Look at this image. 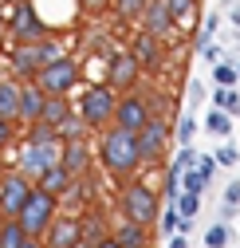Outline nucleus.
<instances>
[{
	"label": "nucleus",
	"instance_id": "nucleus-40",
	"mask_svg": "<svg viewBox=\"0 0 240 248\" xmlns=\"http://www.w3.org/2000/svg\"><path fill=\"white\" fill-rule=\"evenodd\" d=\"M16 142V126H12V118H0V150H8Z\"/></svg>",
	"mask_w": 240,
	"mask_h": 248
},
{
	"label": "nucleus",
	"instance_id": "nucleus-14",
	"mask_svg": "<svg viewBox=\"0 0 240 248\" xmlns=\"http://www.w3.org/2000/svg\"><path fill=\"white\" fill-rule=\"evenodd\" d=\"M142 32H150V36H158V40H165V36H173L177 28H173V16H169V8H165V0H146V8H142Z\"/></svg>",
	"mask_w": 240,
	"mask_h": 248
},
{
	"label": "nucleus",
	"instance_id": "nucleus-21",
	"mask_svg": "<svg viewBox=\"0 0 240 248\" xmlns=\"http://www.w3.org/2000/svg\"><path fill=\"white\" fill-rule=\"evenodd\" d=\"M110 236L118 240V248H146L150 244V229L146 225H134V221H122Z\"/></svg>",
	"mask_w": 240,
	"mask_h": 248
},
{
	"label": "nucleus",
	"instance_id": "nucleus-11",
	"mask_svg": "<svg viewBox=\"0 0 240 248\" xmlns=\"http://www.w3.org/2000/svg\"><path fill=\"white\" fill-rule=\"evenodd\" d=\"M138 63H134V55L130 51H110L106 55V87L110 91H130L138 83Z\"/></svg>",
	"mask_w": 240,
	"mask_h": 248
},
{
	"label": "nucleus",
	"instance_id": "nucleus-24",
	"mask_svg": "<svg viewBox=\"0 0 240 248\" xmlns=\"http://www.w3.org/2000/svg\"><path fill=\"white\" fill-rule=\"evenodd\" d=\"M28 232L20 221H0V248H24Z\"/></svg>",
	"mask_w": 240,
	"mask_h": 248
},
{
	"label": "nucleus",
	"instance_id": "nucleus-19",
	"mask_svg": "<svg viewBox=\"0 0 240 248\" xmlns=\"http://www.w3.org/2000/svg\"><path fill=\"white\" fill-rule=\"evenodd\" d=\"M67 114H75V103H71L67 95H47V99H44V110H40V122L59 130V122H63Z\"/></svg>",
	"mask_w": 240,
	"mask_h": 248
},
{
	"label": "nucleus",
	"instance_id": "nucleus-25",
	"mask_svg": "<svg viewBox=\"0 0 240 248\" xmlns=\"http://www.w3.org/2000/svg\"><path fill=\"white\" fill-rule=\"evenodd\" d=\"M213 107L236 118V114H240V95H236L232 87H213Z\"/></svg>",
	"mask_w": 240,
	"mask_h": 248
},
{
	"label": "nucleus",
	"instance_id": "nucleus-46",
	"mask_svg": "<svg viewBox=\"0 0 240 248\" xmlns=\"http://www.w3.org/2000/svg\"><path fill=\"white\" fill-rule=\"evenodd\" d=\"M91 248H118V240H114V236H103V240H99V244H91Z\"/></svg>",
	"mask_w": 240,
	"mask_h": 248
},
{
	"label": "nucleus",
	"instance_id": "nucleus-13",
	"mask_svg": "<svg viewBox=\"0 0 240 248\" xmlns=\"http://www.w3.org/2000/svg\"><path fill=\"white\" fill-rule=\"evenodd\" d=\"M12 79H20V83H28V79H36L40 75V67H44V51H40V44H16V51H12Z\"/></svg>",
	"mask_w": 240,
	"mask_h": 248
},
{
	"label": "nucleus",
	"instance_id": "nucleus-43",
	"mask_svg": "<svg viewBox=\"0 0 240 248\" xmlns=\"http://www.w3.org/2000/svg\"><path fill=\"white\" fill-rule=\"evenodd\" d=\"M217 24H221L217 12H213V16H205V36H213V32H217Z\"/></svg>",
	"mask_w": 240,
	"mask_h": 248
},
{
	"label": "nucleus",
	"instance_id": "nucleus-32",
	"mask_svg": "<svg viewBox=\"0 0 240 248\" xmlns=\"http://www.w3.org/2000/svg\"><path fill=\"white\" fill-rule=\"evenodd\" d=\"M232 240V229L228 225H213V229H205V248H225Z\"/></svg>",
	"mask_w": 240,
	"mask_h": 248
},
{
	"label": "nucleus",
	"instance_id": "nucleus-48",
	"mask_svg": "<svg viewBox=\"0 0 240 248\" xmlns=\"http://www.w3.org/2000/svg\"><path fill=\"white\" fill-rule=\"evenodd\" d=\"M232 24H236V28H240V8H232Z\"/></svg>",
	"mask_w": 240,
	"mask_h": 248
},
{
	"label": "nucleus",
	"instance_id": "nucleus-1",
	"mask_svg": "<svg viewBox=\"0 0 240 248\" xmlns=\"http://www.w3.org/2000/svg\"><path fill=\"white\" fill-rule=\"evenodd\" d=\"M99 166L114 177V181H130L138 170H142V158H138V138L134 130H122V126H103V138H99Z\"/></svg>",
	"mask_w": 240,
	"mask_h": 248
},
{
	"label": "nucleus",
	"instance_id": "nucleus-23",
	"mask_svg": "<svg viewBox=\"0 0 240 248\" xmlns=\"http://www.w3.org/2000/svg\"><path fill=\"white\" fill-rule=\"evenodd\" d=\"M79 232H83L87 244H99V240L106 236V225H103L99 213H83V217H79Z\"/></svg>",
	"mask_w": 240,
	"mask_h": 248
},
{
	"label": "nucleus",
	"instance_id": "nucleus-27",
	"mask_svg": "<svg viewBox=\"0 0 240 248\" xmlns=\"http://www.w3.org/2000/svg\"><path fill=\"white\" fill-rule=\"evenodd\" d=\"M106 8H110L118 20H138L142 8H146V0H106Z\"/></svg>",
	"mask_w": 240,
	"mask_h": 248
},
{
	"label": "nucleus",
	"instance_id": "nucleus-7",
	"mask_svg": "<svg viewBox=\"0 0 240 248\" xmlns=\"http://www.w3.org/2000/svg\"><path fill=\"white\" fill-rule=\"evenodd\" d=\"M28 193H32V177H24L20 170L0 173V221H16Z\"/></svg>",
	"mask_w": 240,
	"mask_h": 248
},
{
	"label": "nucleus",
	"instance_id": "nucleus-5",
	"mask_svg": "<svg viewBox=\"0 0 240 248\" xmlns=\"http://www.w3.org/2000/svg\"><path fill=\"white\" fill-rule=\"evenodd\" d=\"M55 217H59V197H51V193H44V189L32 185V193H28V201H24V209H20L16 221L24 225L28 236H44Z\"/></svg>",
	"mask_w": 240,
	"mask_h": 248
},
{
	"label": "nucleus",
	"instance_id": "nucleus-20",
	"mask_svg": "<svg viewBox=\"0 0 240 248\" xmlns=\"http://www.w3.org/2000/svg\"><path fill=\"white\" fill-rule=\"evenodd\" d=\"M165 8L173 16V28H181V32H193L201 12H197V0H165Z\"/></svg>",
	"mask_w": 240,
	"mask_h": 248
},
{
	"label": "nucleus",
	"instance_id": "nucleus-6",
	"mask_svg": "<svg viewBox=\"0 0 240 248\" xmlns=\"http://www.w3.org/2000/svg\"><path fill=\"white\" fill-rule=\"evenodd\" d=\"M32 83L44 91V95H71V91L79 87V63L63 55V59H55V63H44Z\"/></svg>",
	"mask_w": 240,
	"mask_h": 248
},
{
	"label": "nucleus",
	"instance_id": "nucleus-31",
	"mask_svg": "<svg viewBox=\"0 0 240 248\" xmlns=\"http://www.w3.org/2000/svg\"><path fill=\"white\" fill-rule=\"evenodd\" d=\"M205 189H209V181H205V177H201V173H197V166H193V170H185V173H181V193H197V197H201V193H205Z\"/></svg>",
	"mask_w": 240,
	"mask_h": 248
},
{
	"label": "nucleus",
	"instance_id": "nucleus-22",
	"mask_svg": "<svg viewBox=\"0 0 240 248\" xmlns=\"http://www.w3.org/2000/svg\"><path fill=\"white\" fill-rule=\"evenodd\" d=\"M20 79H0V118L16 122V107H20Z\"/></svg>",
	"mask_w": 240,
	"mask_h": 248
},
{
	"label": "nucleus",
	"instance_id": "nucleus-2",
	"mask_svg": "<svg viewBox=\"0 0 240 248\" xmlns=\"http://www.w3.org/2000/svg\"><path fill=\"white\" fill-rule=\"evenodd\" d=\"M59 154H63V138H59V130H55V126H44V122H32V126H28L24 146H20L16 170H20L24 177L36 181L47 166L59 162Z\"/></svg>",
	"mask_w": 240,
	"mask_h": 248
},
{
	"label": "nucleus",
	"instance_id": "nucleus-4",
	"mask_svg": "<svg viewBox=\"0 0 240 248\" xmlns=\"http://www.w3.org/2000/svg\"><path fill=\"white\" fill-rule=\"evenodd\" d=\"M114 99H118V95H114L106 83H95V87H87L83 95H79L75 114H79L91 130H103V126H110V122H114Z\"/></svg>",
	"mask_w": 240,
	"mask_h": 248
},
{
	"label": "nucleus",
	"instance_id": "nucleus-3",
	"mask_svg": "<svg viewBox=\"0 0 240 248\" xmlns=\"http://www.w3.org/2000/svg\"><path fill=\"white\" fill-rule=\"evenodd\" d=\"M118 205H122L126 221H134V225H146V229H154V225H158L162 197H158L154 189H150V185H142V181H126V189L118 193Z\"/></svg>",
	"mask_w": 240,
	"mask_h": 248
},
{
	"label": "nucleus",
	"instance_id": "nucleus-45",
	"mask_svg": "<svg viewBox=\"0 0 240 248\" xmlns=\"http://www.w3.org/2000/svg\"><path fill=\"white\" fill-rule=\"evenodd\" d=\"M83 8H91V12H99V8H106V0H83Z\"/></svg>",
	"mask_w": 240,
	"mask_h": 248
},
{
	"label": "nucleus",
	"instance_id": "nucleus-30",
	"mask_svg": "<svg viewBox=\"0 0 240 248\" xmlns=\"http://www.w3.org/2000/svg\"><path fill=\"white\" fill-rule=\"evenodd\" d=\"M177 185H181V170L169 162V166H165V181H162V197H165L169 205L177 201Z\"/></svg>",
	"mask_w": 240,
	"mask_h": 248
},
{
	"label": "nucleus",
	"instance_id": "nucleus-38",
	"mask_svg": "<svg viewBox=\"0 0 240 248\" xmlns=\"http://www.w3.org/2000/svg\"><path fill=\"white\" fill-rule=\"evenodd\" d=\"M173 166L181 170V173L193 170V166H197V150H193V146H181V150H177V158H173Z\"/></svg>",
	"mask_w": 240,
	"mask_h": 248
},
{
	"label": "nucleus",
	"instance_id": "nucleus-39",
	"mask_svg": "<svg viewBox=\"0 0 240 248\" xmlns=\"http://www.w3.org/2000/svg\"><path fill=\"white\" fill-rule=\"evenodd\" d=\"M213 158H217V166H236V162H240V150H236V146H221Z\"/></svg>",
	"mask_w": 240,
	"mask_h": 248
},
{
	"label": "nucleus",
	"instance_id": "nucleus-44",
	"mask_svg": "<svg viewBox=\"0 0 240 248\" xmlns=\"http://www.w3.org/2000/svg\"><path fill=\"white\" fill-rule=\"evenodd\" d=\"M169 248H189V244H185V232H173V236H169Z\"/></svg>",
	"mask_w": 240,
	"mask_h": 248
},
{
	"label": "nucleus",
	"instance_id": "nucleus-36",
	"mask_svg": "<svg viewBox=\"0 0 240 248\" xmlns=\"http://www.w3.org/2000/svg\"><path fill=\"white\" fill-rule=\"evenodd\" d=\"M177 221H181V217H177V209L169 205L165 213H158V232H162V236H173V232H177Z\"/></svg>",
	"mask_w": 240,
	"mask_h": 248
},
{
	"label": "nucleus",
	"instance_id": "nucleus-50",
	"mask_svg": "<svg viewBox=\"0 0 240 248\" xmlns=\"http://www.w3.org/2000/svg\"><path fill=\"white\" fill-rule=\"evenodd\" d=\"M236 79H240V63H236Z\"/></svg>",
	"mask_w": 240,
	"mask_h": 248
},
{
	"label": "nucleus",
	"instance_id": "nucleus-26",
	"mask_svg": "<svg viewBox=\"0 0 240 248\" xmlns=\"http://www.w3.org/2000/svg\"><path fill=\"white\" fill-rule=\"evenodd\" d=\"M205 130L209 134H217V138H228L232 134V114H225V110H209V118H205Z\"/></svg>",
	"mask_w": 240,
	"mask_h": 248
},
{
	"label": "nucleus",
	"instance_id": "nucleus-33",
	"mask_svg": "<svg viewBox=\"0 0 240 248\" xmlns=\"http://www.w3.org/2000/svg\"><path fill=\"white\" fill-rule=\"evenodd\" d=\"M173 209H177V217H197V209H201V197H197V193H177Z\"/></svg>",
	"mask_w": 240,
	"mask_h": 248
},
{
	"label": "nucleus",
	"instance_id": "nucleus-12",
	"mask_svg": "<svg viewBox=\"0 0 240 248\" xmlns=\"http://www.w3.org/2000/svg\"><path fill=\"white\" fill-rule=\"evenodd\" d=\"M150 118H154V114H150V107H146L142 95H122V99H114V126L138 134Z\"/></svg>",
	"mask_w": 240,
	"mask_h": 248
},
{
	"label": "nucleus",
	"instance_id": "nucleus-49",
	"mask_svg": "<svg viewBox=\"0 0 240 248\" xmlns=\"http://www.w3.org/2000/svg\"><path fill=\"white\" fill-rule=\"evenodd\" d=\"M75 248H91V244H87V240H79V244H75Z\"/></svg>",
	"mask_w": 240,
	"mask_h": 248
},
{
	"label": "nucleus",
	"instance_id": "nucleus-42",
	"mask_svg": "<svg viewBox=\"0 0 240 248\" xmlns=\"http://www.w3.org/2000/svg\"><path fill=\"white\" fill-rule=\"evenodd\" d=\"M205 103V83H189V107H201Z\"/></svg>",
	"mask_w": 240,
	"mask_h": 248
},
{
	"label": "nucleus",
	"instance_id": "nucleus-29",
	"mask_svg": "<svg viewBox=\"0 0 240 248\" xmlns=\"http://www.w3.org/2000/svg\"><path fill=\"white\" fill-rule=\"evenodd\" d=\"M63 197H71V201H79V205H87V201H91V177H71V185H67V193Z\"/></svg>",
	"mask_w": 240,
	"mask_h": 248
},
{
	"label": "nucleus",
	"instance_id": "nucleus-18",
	"mask_svg": "<svg viewBox=\"0 0 240 248\" xmlns=\"http://www.w3.org/2000/svg\"><path fill=\"white\" fill-rule=\"evenodd\" d=\"M32 185H36V189H44V193H51V197H63L67 185H71V173L63 170V162H55V166H47Z\"/></svg>",
	"mask_w": 240,
	"mask_h": 248
},
{
	"label": "nucleus",
	"instance_id": "nucleus-15",
	"mask_svg": "<svg viewBox=\"0 0 240 248\" xmlns=\"http://www.w3.org/2000/svg\"><path fill=\"white\" fill-rule=\"evenodd\" d=\"M59 162H63V170H67L71 177L91 173V146H87V138H71V142H63Z\"/></svg>",
	"mask_w": 240,
	"mask_h": 248
},
{
	"label": "nucleus",
	"instance_id": "nucleus-28",
	"mask_svg": "<svg viewBox=\"0 0 240 248\" xmlns=\"http://www.w3.org/2000/svg\"><path fill=\"white\" fill-rule=\"evenodd\" d=\"M87 130H91V126H87L79 114H67L63 122H59V138H63V142H71V138H87Z\"/></svg>",
	"mask_w": 240,
	"mask_h": 248
},
{
	"label": "nucleus",
	"instance_id": "nucleus-37",
	"mask_svg": "<svg viewBox=\"0 0 240 248\" xmlns=\"http://www.w3.org/2000/svg\"><path fill=\"white\" fill-rule=\"evenodd\" d=\"M221 166H217V158L213 154H197V173L205 177V181H213V173H217Z\"/></svg>",
	"mask_w": 240,
	"mask_h": 248
},
{
	"label": "nucleus",
	"instance_id": "nucleus-17",
	"mask_svg": "<svg viewBox=\"0 0 240 248\" xmlns=\"http://www.w3.org/2000/svg\"><path fill=\"white\" fill-rule=\"evenodd\" d=\"M79 240H83V232H79V221H71V217H55L44 232V244H51V248H75Z\"/></svg>",
	"mask_w": 240,
	"mask_h": 248
},
{
	"label": "nucleus",
	"instance_id": "nucleus-10",
	"mask_svg": "<svg viewBox=\"0 0 240 248\" xmlns=\"http://www.w3.org/2000/svg\"><path fill=\"white\" fill-rule=\"evenodd\" d=\"M130 55H134L138 71L158 75V71H162V63H165V40L150 36V32H138V36H134V47H130Z\"/></svg>",
	"mask_w": 240,
	"mask_h": 248
},
{
	"label": "nucleus",
	"instance_id": "nucleus-47",
	"mask_svg": "<svg viewBox=\"0 0 240 248\" xmlns=\"http://www.w3.org/2000/svg\"><path fill=\"white\" fill-rule=\"evenodd\" d=\"M24 248H40V236H28V240H24Z\"/></svg>",
	"mask_w": 240,
	"mask_h": 248
},
{
	"label": "nucleus",
	"instance_id": "nucleus-34",
	"mask_svg": "<svg viewBox=\"0 0 240 248\" xmlns=\"http://www.w3.org/2000/svg\"><path fill=\"white\" fill-rule=\"evenodd\" d=\"M193 138H197V118L193 114H181V122H177V142L193 146Z\"/></svg>",
	"mask_w": 240,
	"mask_h": 248
},
{
	"label": "nucleus",
	"instance_id": "nucleus-8",
	"mask_svg": "<svg viewBox=\"0 0 240 248\" xmlns=\"http://www.w3.org/2000/svg\"><path fill=\"white\" fill-rule=\"evenodd\" d=\"M138 138V158H142V166H158L162 158H165V146H169V126L162 118H150L146 126L134 134Z\"/></svg>",
	"mask_w": 240,
	"mask_h": 248
},
{
	"label": "nucleus",
	"instance_id": "nucleus-41",
	"mask_svg": "<svg viewBox=\"0 0 240 248\" xmlns=\"http://www.w3.org/2000/svg\"><path fill=\"white\" fill-rule=\"evenodd\" d=\"M225 205H228V209H240V177L228 181V189H225Z\"/></svg>",
	"mask_w": 240,
	"mask_h": 248
},
{
	"label": "nucleus",
	"instance_id": "nucleus-9",
	"mask_svg": "<svg viewBox=\"0 0 240 248\" xmlns=\"http://www.w3.org/2000/svg\"><path fill=\"white\" fill-rule=\"evenodd\" d=\"M8 32H12V40L16 44H40L44 36H47V24L36 16V8L32 4H20L12 8V20H8Z\"/></svg>",
	"mask_w": 240,
	"mask_h": 248
},
{
	"label": "nucleus",
	"instance_id": "nucleus-35",
	"mask_svg": "<svg viewBox=\"0 0 240 248\" xmlns=\"http://www.w3.org/2000/svg\"><path fill=\"white\" fill-rule=\"evenodd\" d=\"M213 83H217V87H232V83H236V67L225 63V59H221V63H213Z\"/></svg>",
	"mask_w": 240,
	"mask_h": 248
},
{
	"label": "nucleus",
	"instance_id": "nucleus-16",
	"mask_svg": "<svg viewBox=\"0 0 240 248\" xmlns=\"http://www.w3.org/2000/svg\"><path fill=\"white\" fill-rule=\"evenodd\" d=\"M44 91L28 79L24 87H20V107H16V122H24V126H32V122H40V110H44Z\"/></svg>",
	"mask_w": 240,
	"mask_h": 248
},
{
	"label": "nucleus",
	"instance_id": "nucleus-51",
	"mask_svg": "<svg viewBox=\"0 0 240 248\" xmlns=\"http://www.w3.org/2000/svg\"><path fill=\"white\" fill-rule=\"evenodd\" d=\"M40 248H51V244H40Z\"/></svg>",
	"mask_w": 240,
	"mask_h": 248
}]
</instances>
